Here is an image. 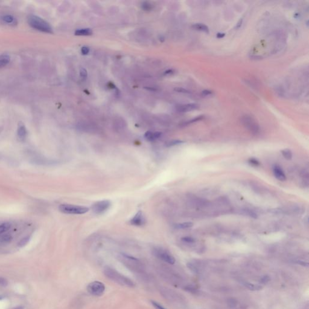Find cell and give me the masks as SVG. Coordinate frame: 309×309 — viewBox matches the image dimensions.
<instances>
[{
  "mask_svg": "<svg viewBox=\"0 0 309 309\" xmlns=\"http://www.w3.org/2000/svg\"><path fill=\"white\" fill-rule=\"evenodd\" d=\"M119 260L127 269L134 272L141 278L146 281L149 280V276L147 274L145 266L138 259L122 254L119 256Z\"/></svg>",
  "mask_w": 309,
  "mask_h": 309,
  "instance_id": "6da1fadb",
  "label": "cell"
},
{
  "mask_svg": "<svg viewBox=\"0 0 309 309\" xmlns=\"http://www.w3.org/2000/svg\"><path fill=\"white\" fill-rule=\"evenodd\" d=\"M103 273L104 275L109 280L121 285L126 286L127 288H134L135 286V283L129 278L122 275L116 270L109 268L106 267L103 269Z\"/></svg>",
  "mask_w": 309,
  "mask_h": 309,
  "instance_id": "7a4b0ae2",
  "label": "cell"
},
{
  "mask_svg": "<svg viewBox=\"0 0 309 309\" xmlns=\"http://www.w3.org/2000/svg\"><path fill=\"white\" fill-rule=\"evenodd\" d=\"M28 22L29 25L34 29L47 33L52 34L53 33L50 25L47 21L39 16L31 15L29 17Z\"/></svg>",
  "mask_w": 309,
  "mask_h": 309,
  "instance_id": "3957f363",
  "label": "cell"
},
{
  "mask_svg": "<svg viewBox=\"0 0 309 309\" xmlns=\"http://www.w3.org/2000/svg\"><path fill=\"white\" fill-rule=\"evenodd\" d=\"M59 210L64 214H82L86 213L90 209L86 207L65 204L60 205L59 207Z\"/></svg>",
  "mask_w": 309,
  "mask_h": 309,
  "instance_id": "277c9868",
  "label": "cell"
},
{
  "mask_svg": "<svg viewBox=\"0 0 309 309\" xmlns=\"http://www.w3.org/2000/svg\"><path fill=\"white\" fill-rule=\"evenodd\" d=\"M241 122L250 132L254 135L260 133V129L256 121L249 116H244L241 118Z\"/></svg>",
  "mask_w": 309,
  "mask_h": 309,
  "instance_id": "5b68a950",
  "label": "cell"
},
{
  "mask_svg": "<svg viewBox=\"0 0 309 309\" xmlns=\"http://www.w3.org/2000/svg\"><path fill=\"white\" fill-rule=\"evenodd\" d=\"M152 252L157 258L169 264H174L175 263V258L174 257L163 248H155L153 249Z\"/></svg>",
  "mask_w": 309,
  "mask_h": 309,
  "instance_id": "8992f818",
  "label": "cell"
},
{
  "mask_svg": "<svg viewBox=\"0 0 309 309\" xmlns=\"http://www.w3.org/2000/svg\"><path fill=\"white\" fill-rule=\"evenodd\" d=\"M87 291L90 294L95 296H99L103 294L105 291V285L100 281H93L87 286Z\"/></svg>",
  "mask_w": 309,
  "mask_h": 309,
  "instance_id": "52a82bcc",
  "label": "cell"
},
{
  "mask_svg": "<svg viewBox=\"0 0 309 309\" xmlns=\"http://www.w3.org/2000/svg\"><path fill=\"white\" fill-rule=\"evenodd\" d=\"M111 203L108 200L97 201L91 206V210L96 214H102L106 212L111 207Z\"/></svg>",
  "mask_w": 309,
  "mask_h": 309,
  "instance_id": "ba28073f",
  "label": "cell"
},
{
  "mask_svg": "<svg viewBox=\"0 0 309 309\" xmlns=\"http://www.w3.org/2000/svg\"><path fill=\"white\" fill-rule=\"evenodd\" d=\"M160 293L161 295L165 298L166 299L171 301L178 302H181L182 299L181 296L179 295L180 294H177L176 292L172 291L171 289L166 288H161L160 289Z\"/></svg>",
  "mask_w": 309,
  "mask_h": 309,
  "instance_id": "9c48e42d",
  "label": "cell"
},
{
  "mask_svg": "<svg viewBox=\"0 0 309 309\" xmlns=\"http://www.w3.org/2000/svg\"><path fill=\"white\" fill-rule=\"evenodd\" d=\"M130 224L132 225L140 227L145 224L146 219L141 211H139L130 220Z\"/></svg>",
  "mask_w": 309,
  "mask_h": 309,
  "instance_id": "30bf717a",
  "label": "cell"
},
{
  "mask_svg": "<svg viewBox=\"0 0 309 309\" xmlns=\"http://www.w3.org/2000/svg\"><path fill=\"white\" fill-rule=\"evenodd\" d=\"M199 104L196 103H189L178 106L176 107L177 111L180 113H187L194 111L199 108Z\"/></svg>",
  "mask_w": 309,
  "mask_h": 309,
  "instance_id": "8fae6325",
  "label": "cell"
},
{
  "mask_svg": "<svg viewBox=\"0 0 309 309\" xmlns=\"http://www.w3.org/2000/svg\"><path fill=\"white\" fill-rule=\"evenodd\" d=\"M17 135L19 140L21 141H24L27 136V131L25 125L23 123H19L18 129H17Z\"/></svg>",
  "mask_w": 309,
  "mask_h": 309,
  "instance_id": "7c38bea8",
  "label": "cell"
},
{
  "mask_svg": "<svg viewBox=\"0 0 309 309\" xmlns=\"http://www.w3.org/2000/svg\"><path fill=\"white\" fill-rule=\"evenodd\" d=\"M273 173L275 177L280 181H285L286 180V176L281 167L275 166L273 167Z\"/></svg>",
  "mask_w": 309,
  "mask_h": 309,
  "instance_id": "4fadbf2b",
  "label": "cell"
},
{
  "mask_svg": "<svg viewBox=\"0 0 309 309\" xmlns=\"http://www.w3.org/2000/svg\"><path fill=\"white\" fill-rule=\"evenodd\" d=\"M161 136V133L160 132H152L151 131H147L146 132L144 137L148 141H154L158 139Z\"/></svg>",
  "mask_w": 309,
  "mask_h": 309,
  "instance_id": "5bb4252c",
  "label": "cell"
},
{
  "mask_svg": "<svg viewBox=\"0 0 309 309\" xmlns=\"http://www.w3.org/2000/svg\"><path fill=\"white\" fill-rule=\"evenodd\" d=\"M192 27L194 30H196L202 32H204V33H209V29H208V27L206 25H205L204 24L196 23V24H193L192 26Z\"/></svg>",
  "mask_w": 309,
  "mask_h": 309,
  "instance_id": "9a60e30c",
  "label": "cell"
},
{
  "mask_svg": "<svg viewBox=\"0 0 309 309\" xmlns=\"http://www.w3.org/2000/svg\"><path fill=\"white\" fill-rule=\"evenodd\" d=\"M92 33L93 31L90 29H82L76 30L75 32V35L77 36H89Z\"/></svg>",
  "mask_w": 309,
  "mask_h": 309,
  "instance_id": "2e32d148",
  "label": "cell"
},
{
  "mask_svg": "<svg viewBox=\"0 0 309 309\" xmlns=\"http://www.w3.org/2000/svg\"><path fill=\"white\" fill-rule=\"evenodd\" d=\"M10 58L8 55L3 54L0 56V68H3L6 66L10 62Z\"/></svg>",
  "mask_w": 309,
  "mask_h": 309,
  "instance_id": "e0dca14e",
  "label": "cell"
},
{
  "mask_svg": "<svg viewBox=\"0 0 309 309\" xmlns=\"http://www.w3.org/2000/svg\"><path fill=\"white\" fill-rule=\"evenodd\" d=\"M283 157L287 160H291L292 158V152L290 149H285L281 150Z\"/></svg>",
  "mask_w": 309,
  "mask_h": 309,
  "instance_id": "ac0fdd59",
  "label": "cell"
},
{
  "mask_svg": "<svg viewBox=\"0 0 309 309\" xmlns=\"http://www.w3.org/2000/svg\"><path fill=\"white\" fill-rule=\"evenodd\" d=\"M2 20L7 24H14L15 23L16 19L12 15H6L2 17Z\"/></svg>",
  "mask_w": 309,
  "mask_h": 309,
  "instance_id": "d6986e66",
  "label": "cell"
},
{
  "mask_svg": "<svg viewBox=\"0 0 309 309\" xmlns=\"http://www.w3.org/2000/svg\"><path fill=\"white\" fill-rule=\"evenodd\" d=\"M244 285L247 288H248L249 289L252 290V291H258L262 288L261 286H260L258 284H252L251 283H247V282L245 283Z\"/></svg>",
  "mask_w": 309,
  "mask_h": 309,
  "instance_id": "ffe728a7",
  "label": "cell"
},
{
  "mask_svg": "<svg viewBox=\"0 0 309 309\" xmlns=\"http://www.w3.org/2000/svg\"><path fill=\"white\" fill-rule=\"evenodd\" d=\"M193 226V224L191 222H184L179 224L176 225V228L178 229H187L191 228Z\"/></svg>",
  "mask_w": 309,
  "mask_h": 309,
  "instance_id": "44dd1931",
  "label": "cell"
},
{
  "mask_svg": "<svg viewBox=\"0 0 309 309\" xmlns=\"http://www.w3.org/2000/svg\"><path fill=\"white\" fill-rule=\"evenodd\" d=\"M11 227V225L9 223H4L0 225V234H1L7 231H8Z\"/></svg>",
  "mask_w": 309,
  "mask_h": 309,
  "instance_id": "7402d4cb",
  "label": "cell"
},
{
  "mask_svg": "<svg viewBox=\"0 0 309 309\" xmlns=\"http://www.w3.org/2000/svg\"><path fill=\"white\" fill-rule=\"evenodd\" d=\"M30 240V237L27 236V237H24L23 239H21L18 244V246L19 247H23L24 246H26L28 242Z\"/></svg>",
  "mask_w": 309,
  "mask_h": 309,
  "instance_id": "603a6c76",
  "label": "cell"
},
{
  "mask_svg": "<svg viewBox=\"0 0 309 309\" xmlns=\"http://www.w3.org/2000/svg\"><path fill=\"white\" fill-rule=\"evenodd\" d=\"M141 7L144 10H150L153 8V5L150 2L146 1L142 3Z\"/></svg>",
  "mask_w": 309,
  "mask_h": 309,
  "instance_id": "cb8c5ba5",
  "label": "cell"
},
{
  "mask_svg": "<svg viewBox=\"0 0 309 309\" xmlns=\"http://www.w3.org/2000/svg\"><path fill=\"white\" fill-rule=\"evenodd\" d=\"M150 302H151L152 305L154 307V308H155V309H166L164 307H163L159 302H157L155 301L152 300V301H150Z\"/></svg>",
  "mask_w": 309,
  "mask_h": 309,
  "instance_id": "d4e9b609",
  "label": "cell"
},
{
  "mask_svg": "<svg viewBox=\"0 0 309 309\" xmlns=\"http://www.w3.org/2000/svg\"><path fill=\"white\" fill-rule=\"evenodd\" d=\"M184 142L181 140H172L170 142H168L167 144V147H171V146H176V145H179V144H182Z\"/></svg>",
  "mask_w": 309,
  "mask_h": 309,
  "instance_id": "484cf974",
  "label": "cell"
},
{
  "mask_svg": "<svg viewBox=\"0 0 309 309\" xmlns=\"http://www.w3.org/2000/svg\"><path fill=\"white\" fill-rule=\"evenodd\" d=\"M244 214H246L247 216H249V217L254 218V219L257 218V214L255 212H254L253 211L250 210H244Z\"/></svg>",
  "mask_w": 309,
  "mask_h": 309,
  "instance_id": "4316f807",
  "label": "cell"
},
{
  "mask_svg": "<svg viewBox=\"0 0 309 309\" xmlns=\"http://www.w3.org/2000/svg\"><path fill=\"white\" fill-rule=\"evenodd\" d=\"M181 240L184 242L187 243V244H193V243L195 242L194 238L191 237H184L181 238Z\"/></svg>",
  "mask_w": 309,
  "mask_h": 309,
  "instance_id": "83f0119b",
  "label": "cell"
},
{
  "mask_svg": "<svg viewBox=\"0 0 309 309\" xmlns=\"http://www.w3.org/2000/svg\"><path fill=\"white\" fill-rule=\"evenodd\" d=\"M12 237L10 235H4L3 237H2L1 238V239H0V242L1 243H3V244H6V243H8L9 241H10L12 240Z\"/></svg>",
  "mask_w": 309,
  "mask_h": 309,
  "instance_id": "f1b7e54d",
  "label": "cell"
},
{
  "mask_svg": "<svg viewBox=\"0 0 309 309\" xmlns=\"http://www.w3.org/2000/svg\"><path fill=\"white\" fill-rule=\"evenodd\" d=\"M204 116H197L196 117H195L193 119H191L190 120H189L188 121H187L186 123L187 124H191V123H194V122H197L198 121H200V120H202V119H204Z\"/></svg>",
  "mask_w": 309,
  "mask_h": 309,
  "instance_id": "f546056e",
  "label": "cell"
},
{
  "mask_svg": "<svg viewBox=\"0 0 309 309\" xmlns=\"http://www.w3.org/2000/svg\"><path fill=\"white\" fill-rule=\"evenodd\" d=\"M248 162L250 164L254 166H260V163L259 161L255 159V158H250L249 160H248Z\"/></svg>",
  "mask_w": 309,
  "mask_h": 309,
  "instance_id": "4dcf8cb0",
  "label": "cell"
},
{
  "mask_svg": "<svg viewBox=\"0 0 309 309\" xmlns=\"http://www.w3.org/2000/svg\"><path fill=\"white\" fill-rule=\"evenodd\" d=\"M8 284V282L6 279L3 277H0V286L5 287Z\"/></svg>",
  "mask_w": 309,
  "mask_h": 309,
  "instance_id": "1f68e13d",
  "label": "cell"
},
{
  "mask_svg": "<svg viewBox=\"0 0 309 309\" xmlns=\"http://www.w3.org/2000/svg\"><path fill=\"white\" fill-rule=\"evenodd\" d=\"M174 91H176V92L178 93H189L190 92L188 91H187V90L185 89H184V88H176L174 89Z\"/></svg>",
  "mask_w": 309,
  "mask_h": 309,
  "instance_id": "d6a6232c",
  "label": "cell"
},
{
  "mask_svg": "<svg viewBox=\"0 0 309 309\" xmlns=\"http://www.w3.org/2000/svg\"><path fill=\"white\" fill-rule=\"evenodd\" d=\"M81 52H82V53L84 55L88 54V53H89V52H90V49L87 47H83L82 48Z\"/></svg>",
  "mask_w": 309,
  "mask_h": 309,
  "instance_id": "836d02e7",
  "label": "cell"
},
{
  "mask_svg": "<svg viewBox=\"0 0 309 309\" xmlns=\"http://www.w3.org/2000/svg\"><path fill=\"white\" fill-rule=\"evenodd\" d=\"M202 94L204 96H209L211 94H213V91L210 90H204L202 92Z\"/></svg>",
  "mask_w": 309,
  "mask_h": 309,
  "instance_id": "e575fe53",
  "label": "cell"
},
{
  "mask_svg": "<svg viewBox=\"0 0 309 309\" xmlns=\"http://www.w3.org/2000/svg\"><path fill=\"white\" fill-rule=\"evenodd\" d=\"M80 76L83 77H86L88 75V73H87V71L84 69V68H82L80 70Z\"/></svg>",
  "mask_w": 309,
  "mask_h": 309,
  "instance_id": "d590c367",
  "label": "cell"
},
{
  "mask_svg": "<svg viewBox=\"0 0 309 309\" xmlns=\"http://www.w3.org/2000/svg\"><path fill=\"white\" fill-rule=\"evenodd\" d=\"M242 23H243V19H240V21H239L238 22V23H237L235 28L237 29H240V28L241 27V25H242Z\"/></svg>",
  "mask_w": 309,
  "mask_h": 309,
  "instance_id": "8d00e7d4",
  "label": "cell"
},
{
  "mask_svg": "<svg viewBox=\"0 0 309 309\" xmlns=\"http://www.w3.org/2000/svg\"><path fill=\"white\" fill-rule=\"evenodd\" d=\"M225 36V33H217V35H216V37L219 39H222L223 38H224V36Z\"/></svg>",
  "mask_w": 309,
  "mask_h": 309,
  "instance_id": "74e56055",
  "label": "cell"
},
{
  "mask_svg": "<svg viewBox=\"0 0 309 309\" xmlns=\"http://www.w3.org/2000/svg\"><path fill=\"white\" fill-rule=\"evenodd\" d=\"M173 70H168L166 71V72L164 73V74H165V75H168V74H173Z\"/></svg>",
  "mask_w": 309,
  "mask_h": 309,
  "instance_id": "f35d334b",
  "label": "cell"
},
{
  "mask_svg": "<svg viewBox=\"0 0 309 309\" xmlns=\"http://www.w3.org/2000/svg\"><path fill=\"white\" fill-rule=\"evenodd\" d=\"M14 309H24V308L23 307H22V306H19V307L15 308Z\"/></svg>",
  "mask_w": 309,
  "mask_h": 309,
  "instance_id": "ab89813d",
  "label": "cell"
},
{
  "mask_svg": "<svg viewBox=\"0 0 309 309\" xmlns=\"http://www.w3.org/2000/svg\"><path fill=\"white\" fill-rule=\"evenodd\" d=\"M2 130H3V128L1 127H0V134H1V132H2Z\"/></svg>",
  "mask_w": 309,
  "mask_h": 309,
  "instance_id": "60d3db41",
  "label": "cell"
}]
</instances>
